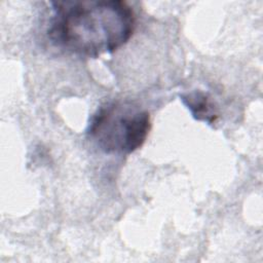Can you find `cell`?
I'll list each match as a JSON object with an SVG mask.
<instances>
[{"label": "cell", "mask_w": 263, "mask_h": 263, "mask_svg": "<svg viewBox=\"0 0 263 263\" xmlns=\"http://www.w3.org/2000/svg\"><path fill=\"white\" fill-rule=\"evenodd\" d=\"M47 36L58 47L97 59L126 44L136 29L133 8L121 0L51 1Z\"/></svg>", "instance_id": "1"}, {"label": "cell", "mask_w": 263, "mask_h": 263, "mask_svg": "<svg viewBox=\"0 0 263 263\" xmlns=\"http://www.w3.org/2000/svg\"><path fill=\"white\" fill-rule=\"evenodd\" d=\"M180 98L194 119L208 124H215L217 122L219 118L218 109L208 93L201 90H194L183 93Z\"/></svg>", "instance_id": "3"}, {"label": "cell", "mask_w": 263, "mask_h": 263, "mask_svg": "<svg viewBox=\"0 0 263 263\" xmlns=\"http://www.w3.org/2000/svg\"><path fill=\"white\" fill-rule=\"evenodd\" d=\"M151 128L147 110L129 102H109L91 116L88 138L105 153L130 154L145 143Z\"/></svg>", "instance_id": "2"}]
</instances>
